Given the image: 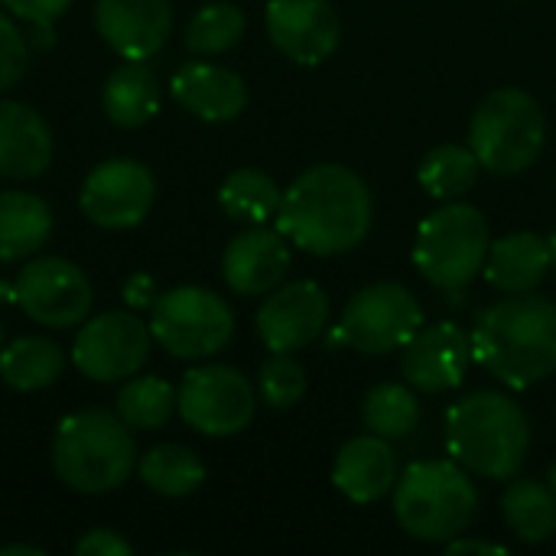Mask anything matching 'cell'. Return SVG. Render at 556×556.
I'll return each instance as SVG.
<instances>
[{"mask_svg": "<svg viewBox=\"0 0 556 556\" xmlns=\"http://www.w3.org/2000/svg\"><path fill=\"white\" fill-rule=\"evenodd\" d=\"M446 554H492V556H508L505 544H492V541H482V538H453L446 544Z\"/></svg>", "mask_w": 556, "mask_h": 556, "instance_id": "cell-37", "label": "cell"}, {"mask_svg": "<svg viewBox=\"0 0 556 556\" xmlns=\"http://www.w3.org/2000/svg\"><path fill=\"white\" fill-rule=\"evenodd\" d=\"M0 339H3V332H0Z\"/></svg>", "mask_w": 556, "mask_h": 556, "instance_id": "cell-42", "label": "cell"}, {"mask_svg": "<svg viewBox=\"0 0 556 556\" xmlns=\"http://www.w3.org/2000/svg\"><path fill=\"white\" fill-rule=\"evenodd\" d=\"M492 231L485 215L453 199L424 218L414 241V264L420 277L437 290H466L485 267Z\"/></svg>", "mask_w": 556, "mask_h": 556, "instance_id": "cell-7", "label": "cell"}, {"mask_svg": "<svg viewBox=\"0 0 556 556\" xmlns=\"http://www.w3.org/2000/svg\"><path fill=\"white\" fill-rule=\"evenodd\" d=\"M173 98L195 117L222 124L235 121L248 104V85L238 72L215 62H186L173 75Z\"/></svg>", "mask_w": 556, "mask_h": 556, "instance_id": "cell-20", "label": "cell"}, {"mask_svg": "<svg viewBox=\"0 0 556 556\" xmlns=\"http://www.w3.org/2000/svg\"><path fill=\"white\" fill-rule=\"evenodd\" d=\"M13 16L29 20L33 26H52V20H59L72 0H0Z\"/></svg>", "mask_w": 556, "mask_h": 556, "instance_id": "cell-35", "label": "cell"}, {"mask_svg": "<svg viewBox=\"0 0 556 556\" xmlns=\"http://www.w3.org/2000/svg\"><path fill=\"white\" fill-rule=\"evenodd\" d=\"M547 485L554 489V495H556V463H551V469H547Z\"/></svg>", "mask_w": 556, "mask_h": 556, "instance_id": "cell-40", "label": "cell"}, {"mask_svg": "<svg viewBox=\"0 0 556 556\" xmlns=\"http://www.w3.org/2000/svg\"><path fill=\"white\" fill-rule=\"evenodd\" d=\"M52 469L81 495H101L124 485L134 469V440L127 424L108 410L65 417L52 443Z\"/></svg>", "mask_w": 556, "mask_h": 556, "instance_id": "cell-5", "label": "cell"}, {"mask_svg": "<svg viewBox=\"0 0 556 556\" xmlns=\"http://www.w3.org/2000/svg\"><path fill=\"white\" fill-rule=\"evenodd\" d=\"M75 554L78 556H130L134 547L114 534V531H88L78 544H75Z\"/></svg>", "mask_w": 556, "mask_h": 556, "instance_id": "cell-36", "label": "cell"}, {"mask_svg": "<svg viewBox=\"0 0 556 556\" xmlns=\"http://www.w3.org/2000/svg\"><path fill=\"white\" fill-rule=\"evenodd\" d=\"M94 23L121 59L147 62L173 33V7L169 0H98Z\"/></svg>", "mask_w": 556, "mask_h": 556, "instance_id": "cell-17", "label": "cell"}, {"mask_svg": "<svg viewBox=\"0 0 556 556\" xmlns=\"http://www.w3.org/2000/svg\"><path fill=\"white\" fill-rule=\"evenodd\" d=\"M551 241V261H554V267H556V235L554 238H547Z\"/></svg>", "mask_w": 556, "mask_h": 556, "instance_id": "cell-41", "label": "cell"}, {"mask_svg": "<svg viewBox=\"0 0 556 556\" xmlns=\"http://www.w3.org/2000/svg\"><path fill=\"white\" fill-rule=\"evenodd\" d=\"M479 173H482V163L469 143H437L420 160L417 179L427 195L440 202H453L472 192V186L479 182Z\"/></svg>", "mask_w": 556, "mask_h": 556, "instance_id": "cell-26", "label": "cell"}, {"mask_svg": "<svg viewBox=\"0 0 556 556\" xmlns=\"http://www.w3.org/2000/svg\"><path fill=\"white\" fill-rule=\"evenodd\" d=\"M150 332L176 358H208L235 336L231 306L205 287H176L153 300Z\"/></svg>", "mask_w": 556, "mask_h": 556, "instance_id": "cell-8", "label": "cell"}, {"mask_svg": "<svg viewBox=\"0 0 556 556\" xmlns=\"http://www.w3.org/2000/svg\"><path fill=\"white\" fill-rule=\"evenodd\" d=\"M52 163L49 124L23 101H0V176L33 179Z\"/></svg>", "mask_w": 556, "mask_h": 556, "instance_id": "cell-21", "label": "cell"}, {"mask_svg": "<svg viewBox=\"0 0 556 556\" xmlns=\"http://www.w3.org/2000/svg\"><path fill=\"white\" fill-rule=\"evenodd\" d=\"M150 336V326L130 313H101L78 329L72 362L85 378L114 384L143 368Z\"/></svg>", "mask_w": 556, "mask_h": 556, "instance_id": "cell-11", "label": "cell"}, {"mask_svg": "<svg viewBox=\"0 0 556 556\" xmlns=\"http://www.w3.org/2000/svg\"><path fill=\"white\" fill-rule=\"evenodd\" d=\"M257 388L274 410H290L306 394V371L290 352H270V358L261 365Z\"/></svg>", "mask_w": 556, "mask_h": 556, "instance_id": "cell-33", "label": "cell"}, {"mask_svg": "<svg viewBox=\"0 0 556 556\" xmlns=\"http://www.w3.org/2000/svg\"><path fill=\"white\" fill-rule=\"evenodd\" d=\"M26 59H29V49H26L23 33L16 29L10 16L0 13V91L13 88L23 78Z\"/></svg>", "mask_w": 556, "mask_h": 556, "instance_id": "cell-34", "label": "cell"}, {"mask_svg": "<svg viewBox=\"0 0 556 556\" xmlns=\"http://www.w3.org/2000/svg\"><path fill=\"white\" fill-rule=\"evenodd\" d=\"M0 556H42V551L26 547V544H13V547H0Z\"/></svg>", "mask_w": 556, "mask_h": 556, "instance_id": "cell-39", "label": "cell"}, {"mask_svg": "<svg viewBox=\"0 0 556 556\" xmlns=\"http://www.w3.org/2000/svg\"><path fill=\"white\" fill-rule=\"evenodd\" d=\"M329 326V296L313 280L270 290L257 309V336L270 352L309 349Z\"/></svg>", "mask_w": 556, "mask_h": 556, "instance_id": "cell-15", "label": "cell"}, {"mask_svg": "<svg viewBox=\"0 0 556 556\" xmlns=\"http://www.w3.org/2000/svg\"><path fill=\"white\" fill-rule=\"evenodd\" d=\"M16 303L33 323L49 329H68L75 323H85L91 309V283L72 261L39 257L20 270Z\"/></svg>", "mask_w": 556, "mask_h": 556, "instance_id": "cell-12", "label": "cell"}, {"mask_svg": "<svg viewBox=\"0 0 556 556\" xmlns=\"http://www.w3.org/2000/svg\"><path fill=\"white\" fill-rule=\"evenodd\" d=\"M446 450L472 476L515 479L531 453V420L502 391H476L446 414Z\"/></svg>", "mask_w": 556, "mask_h": 556, "instance_id": "cell-3", "label": "cell"}, {"mask_svg": "<svg viewBox=\"0 0 556 556\" xmlns=\"http://www.w3.org/2000/svg\"><path fill=\"white\" fill-rule=\"evenodd\" d=\"M176 391L163 378H134L117 394V417L134 430H160L173 417Z\"/></svg>", "mask_w": 556, "mask_h": 556, "instance_id": "cell-31", "label": "cell"}, {"mask_svg": "<svg viewBox=\"0 0 556 556\" xmlns=\"http://www.w3.org/2000/svg\"><path fill=\"white\" fill-rule=\"evenodd\" d=\"M420 417H424V410H420L417 391L407 381L404 384H394V381L375 384L362 401V420H365L368 433L384 437V440L410 437L420 427Z\"/></svg>", "mask_w": 556, "mask_h": 556, "instance_id": "cell-29", "label": "cell"}, {"mask_svg": "<svg viewBox=\"0 0 556 556\" xmlns=\"http://www.w3.org/2000/svg\"><path fill=\"white\" fill-rule=\"evenodd\" d=\"M479 515V489L456 459H427L401 472L394 485V518L401 531L424 544H450Z\"/></svg>", "mask_w": 556, "mask_h": 556, "instance_id": "cell-4", "label": "cell"}, {"mask_svg": "<svg viewBox=\"0 0 556 556\" xmlns=\"http://www.w3.org/2000/svg\"><path fill=\"white\" fill-rule=\"evenodd\" d=\"M52 212L39 195L0 192V261H23L46 244Z\"/></svg>", "mask_w": 556, "mask_h": 556, "instance_id": "cell-23", "label": "cell"}, {"mask_svg": "<svg viewBox=\"0 0 556 556\" xmlns=\"http://www.w3.org/2000/svg\"><path fill=\"white\" fill-rule=\"evenodd\" d=\"M472 355L511 391L547 381L556 371V303L534 290L492 303L476 319Z\"/></svg>", "mask_w": 556, "mask_h": 556, "instance_id": "cell-2", "label": "cell"}, {"mask_svg": "<svg viewBox=\"0 0 556 556\" xmlns=\"http://www.w3.org/2000/svg\"><path fill=\"white\" fill-rule=\"evenodd\" d=\"M290 270V241L280 235V228L254 225L241 231L222 257L225 283L238 296H264L283 283Z\"/></svg>", "mask_w": 556, "mask_h": 556, "instance_id": "cell-18", "label": "cell"}, {"mask_svg": "<svg viewBox=\"0 0 556 556\" xmlns=\"http://www.w3.org/2000/svg\"><path fill=\"white\" fill-rule=\"evenodd\" d=\"M424 329V306L404 283L378 280L362 287L339 323V339H345L362 355L401 352Z\"/></svg>", "mask_w": 556, "mask_h": 556, "instance_id": "cell-9", "label": "cell"}, {"mask_svg": "<svg viewBox=\"0 0 556 556\" xmlns=\"http://www.w3.org/2000/svg\"><path fill=\"white\" fill-rule=\"evenodd\" d=\"M401 479V463L391 446V440L365 433L349 440L332 463V485L339 489L342 498L355 505H371L381 502L384 495L394 492Z\"/></svg>", "mask_w": 556, "mask_h": 556, "instance_id": "cell-19", "label": "cell"}, {"mask_svg": "<svg viewBox=\"0 0 556 556\" xmlns=\"http://www.w3.org/2000/svg\"><path fill=\"white\" fill-rule=\"evenodd\" d=\"M280 199H283V189L277 186V179L254 166L235 169L218 189V205L225 208V215L235 222H248V225H264L277 218Z\"/></svg>", "mask_w": 556, "mask_h": 556, "instance_id": "cell-28", "label": "cell"}, {"mask_svg": "<svg viewBox=\"0 0 556 556\" xmlns=\"http://www.w3.org/2000/svg\"><path fill=\"white\" fill-rule=\"evenodd\" d=\"M472 355V336L456 323L424 326L401 349V375L420 394H446L466 381Z\"/></svg>", "mask_w": 556, "mask_h": 556, "instance_id": "cell-14", "label": "cell"}, {"mask_svg": "<svg viewBox=\"0 0 556 556\" xmlns=\"http://www.w3.org/2000/svg\"><path fill=\"white\" fill-rule=\"evenodd\" d=\"M124 296H127V303L130 306H153V280L150 277H134V280H127V287H124Z\"/></svg>", "mask_w": 556, "mask_h": 556, "instance_id": "cell-38", "label": "cell"}, {"mask_svg": "<svg viewBox=\"0 0 556 556\" xmlns=\"http://www.w3.org/2000/svg\"><path fill=\"white\" fill-rule=\"evenodd\" d=\"M244 13L235 3H208L186 26V46L199 55L228 52L244 36Z\"/></svg>", "mask_w": 556, "mask_h": 556, "instance_id": "cell-32", "label": "cell"}, {"mask_svg": "<svg viewBox=\"0 0 556 556\" xmlns=\"http://www.w3.org/2000/svg\"><path fill=\"white\" fill-rule=\"evenodd\" d=\"M186 427L205 437H235L251 427L257 414V394L251 381L231 365L192 368L176 394Z\"/></svg>", "mask_w": 556, "mask_h": 556, "instance_id": "cell-10", "label": "cell"}, {"mask_svg": "<svg viewBox=\"0 0 556 556\" xmlns=\"http://www.w3.org/2000/svg\"><path fill=\"white\" fill-rule=\"evenodd\" d=\"M371 222V189L342 163H319L300 173L290 189H283L277 212L280 235L316 257H336L358 248L368 238Z\"/></svg>", "mask_w": 556, "mask_h": 556, "instance_id": "cell-1", "label": "cell"}, {"mask_svg": "<svg viewBox=\"0 0 556 556\" xmlns=\"http://www.w3.org/2000/svg\"><path fill=\"white\" fill-rule=\"evenodd\" d=\"M502 515L521 544H544L556 534V495L538 479H515L502 495Z\"/></svg>", "mask_w": 556, "mask_h": 556, "instance_id": "cell-24", "label": "cell"}, {"mask_svg": "<svg viewBox=\"0 0 556 556\" xmlns=\"http://www.w3.org/2000/svg\"><path fill=\"white\" fill-rule=\"evenodd\" d=\"M551 241L534 231H515L489 244L485 280L498 293H531L551 274Z\"/></svg>", "mask_w": 556, "mask_h": 556, "instance_id": "cell-22", "label": "cell"}, {"mask_svg": "<svg viewBox=\"0 0 556 556\" xmlns=\"http://www.w3.org/2000/svg\"><path fill=\"white\" fill-rule=\"evenodd\" d=\"M101 101H104V111H108V117L114 124H121V127H140L160 108L156 75L143 62H124L121 68L111 72Z\"/></svg>", "mask_w": 556, "mask_h": 556, "instance_id": "cell-25", "label": "cell"}, {"mask_svg": "<svg viewBox=\"0 0 556 556\" xmlns=\"http://www.w3.org/2000/svg\"><path fill=\"white\" fill-rule=\"evenodd\" d=\"M140 479L156 495L182 498V495H192L205 482V466L192 450L176 446V443H163V446H153L143 453Z\"/></svg>", "mask_w": 556, "mask_h": 556, "instance_id": "cell-30", "label": "cell"}, {"mask_svg": "<svg viewBox=\"0 0 556 556\" xmlns=\"http://www.w3.org/2000/svg\"><path fill=\"white\" fill-rule=\"evenodd\" d=\"M264 23L277 52L296 65L326 62L342 39V20L329 0H270Z\"/></svg>", "mask_w": 556, "mask_h": 556, "instance_id": "cell-16", "label": "cell"}, {"mask_svg": "<svg viewBox=\"0 0 556 556\" xmlns=\"http://www.w3.org/2000/svg\"><path fill=\"white\" fill-rule=\"evenodd\" d=\"M547 140V117L525 88H495L489 91L472 121L469 147L476 150L482 169L495 176H518L531 169Z\"/></svg>", "mask_w": 556, "mask_h": 556, "instance_id": "cell-6", "label": "cell"}, {"mask_svg": "<svg viewBox=\"0 0 556 556\" xmlns=\"http://www.w3.org/2000/svg\"><path fill=\"white\" fill-rule=\"evenodd\" d=\"M153 173L137 160H108L94 166L81 186V212L111 231L134 228L153 208Z\"/></svg>", "mask_w": 556, "mask_h": 556, "instance_id": "cell-13", "label": "cell"}, {"mask_svg": "<svg viewBox=\"0 0 556 556\" xmlns=\"http://www.w3.org/2000/svg\"><path fill=\"white\" fill-rule=\"evenodd\" d=\"M62 349L39 336H23L0 352V378L13 391H42L62 375Z\"/></svg>", "mask_w": 556, "mask_h": 556, "instance_id": "cell-27", "label": "cell"}]
</instances>
